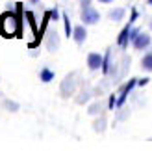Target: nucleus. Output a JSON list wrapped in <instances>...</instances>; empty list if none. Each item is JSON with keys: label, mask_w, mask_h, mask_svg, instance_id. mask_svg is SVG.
I'll return each instance as SVG.
<instances>
[{"label": "nucleus", "mask_w": 152, "mask_h": 156, "mask_svg": "<svg viewBox=\"0 0 152 156\" xmlns=\"http://www.w3.org/2000/svg\"><path fill=\"white\" fill-rule=\"evenodd\" d=\"M17 13L13 11H4L0 15V35L9 39V37H17L22 34V4L17 2Z\"/></svg>", "instance_id": "1"}, {"label": "nucleus", "mask_w": 152, "mask_h": 156, "mask_svg": "<svg viewBox=\"0 0 152 156\" xmlns=\"http://www.w3.org/2000/svg\"><path fill=\"white\" fill-rule=\"evenodd\" d=\"M82 4V11H80V17H82V23L85 26H91V24H97L100 21V13L91 6V0H80Z\"/></svg>", "instance_id": "2"}, {"label": "nucleus", "mask_w": 152, "mask_h": 156, "mask_svg": "<svg viewBox=\"0 0 152 156\" xmlns=\"http://www.w3.org/2000/svg\"><path fill=\"white\" fill-rule=\"evenodd\" d=\"M137 86V78H130V80L121 87V91H119V97H117V108H123L124 106V102H126V97L132 93V89H134Z\"/></svg>", "instance_id": "3"}, {"label": "nucleus", "mask_w": 152, "mask_h": 156, "mask_svg": "<svg viewBox=\"0 0 152 156\" xmlns=\"http://www.w3.org/2000/svg\"><path fill=\"white\" fill-rule=\"evenodd\" d=\"M150 43H152V37H150L147 32H143V30H141L134 39H132V45H134L136 50H145Z\"/></svg>", "instance_id": "4"}, {"label": "nucleus", "mask_w": 152, "mask_h": 156, "mask_svg": "<svg viewBox=\"0 0 152 156\" xmlns=\"http://www.w3.org/2000/svg\"><path fill=\"white\" fill-rule=\"evenodd\" d=\"M102 60H104L102 54L91 52V54L87 56V67H89V71H100V69H102Z\"/></svg>", "instance_id": "5"}, {"label": "nucleus", "mask_w": 152, "mask_h": 156, "mask_svg": "<svg viewBox=\"0 0 152 156\" xmlns=\"http://www.w3.org/2000/svg\"><path fill=\"white\" fill-rule=\"evenodd\" d=\"M132 26H134V24H132L130 21L126 23V26L121 30V34H119V37H117V45L121 47V48H126L128 47V43H130V30H132Z\"/></svg>", "instance_id": "6"}, {"label": "nucleus", "mask_w": 152, "mask_h": 156, "mask_svg": "<svg viewBox=\"0 0 152 156\" xmlns=\"http://www.w3.org/2000/svg\"><path fill=\"white\" fill-rule=\"evenodd\" d=\"M72 39L78 45H84L85 39H87V30H85V24H78L72 28Z\"/></svg>", "instance_id": "7"}, {"label": "nucleus", "mask_w": 152, "mask_h": 156, "mask_svg": "<svg viewBox=\"0 0 152 156\" xmlns=\"http://www.w3.org/2000/svg\"><path fill=\"white\" fill-rule=\"evenodd\" d=\"M104 74H109L111 73V48L106 50L104 54V60H102V69H100Z\"/></svg>", "instance_id": "8"}, {"label": "nucleus", "mask_w": 152, "mask_h": 156, "mask_svg": "<svg viewBox=\"0 0 152 156\" xmlns=\"http://www.w3.org/2000/svg\"><path fill=\"white\" fill-rule=\"evenodd\" d=\"M39 80H41V82H45V84L52 82V80H54V71H52V69H48V67H43V69L39 71Z\"/></svg>", "instance_id": "9"}, {"label": "nucleus", "mask_w": 152, "mask_h": 156, "mask_svg": "<svg viewBox=\"0 0 152 156\" xmlns=\"http://www.w3.org/2000/svg\"><path fill=\"white\" fill-rule=\"evenodd\" d=\"M124 13H126V11H124L123 8H115V9L109 11V19H111L113 23H121L123 19H124Z\"/></svg>", "instance_id": "10"}, {"label": "nucleus", "mask_w": 152, "mask_h": 156, "mask_svg": "<svg viewBox=\"0 0 152 156\" xmlns=\"http://www.w3.org/2000/svg\"><path fill=\"white\" fill-rule=\"evenodd\" d=\"M141 69L152 73V52H147V54L141 58Z\"/></svg>", "instance_id": "11"}, {"label": "nucleus", "mask_w": 152, "mask_h": 156, "mask_svg": "<svg viewBox=\"0 0 152 156\" xmlns=\"http://www.w3.org/2000/svg\"><path fill=\"white\" fill-rule=\"evenodd\" d=\"M61 21H63V26H65V35L67 37H72V24H71V19H69V15L67 13H63L61 15Z\"/></svg>", "instance_id": "12"}, {"label": "nucleus", "mask_w": 152, "mask_h": 156, "mask_svg": "<svg viewBox=\"0 0 152 156\" xmlns=\"http://www.w3.org/2000/svg\"><path fill=\"white\" fill-rule=\"evenodd\" d=\"M48 35H50V41H48V50H56V48H58V45H60L58 34H56V30H54V32H50Z\"/></svg>", "instance_id": "13"}, {"label": "nucleus", "mask_w": 152, "mask_h": 156, "mask_svg": "<svg viewBox=\"0 0 152 156\" xmlns=\"http://www.w3.org/2000/svg\"><path fill=\"white\" fill-rule=\"evenodd\" d=\"M108 108H109V110H115V108H117V93H111V95H109Z\"/></svg>", "instance_id": "14"}, {"label": "nucleus", "mask_w": 152, "mask_h": 156, "mask_svg": "<svg viewBox=\"0 0 152 156\" xmlns=\"http://www.w3.org/2000/svg\"><path fill=\"white\" fill-rule=\"evenodd\" d=\"M60 19H61V15H60V9L58 8H54V9H50V21H60Z\"/></svg>", "instance_id": "15"}, {"label": "nucleus", "mask_w": 152, "mask_h": 156, "mask_svg": "<svg viewBox=\"0 0 152 156\" xmlns=\"http://www.w3.org/2000/svg\"><path fill=\"white\" fill-rule=\"evenodd\" d=\"M148 82H150V78H148V76H145V78H137V86H141V87H145Z\"/></svg>", "instance_id": "16"}, {"label": "nucleus", "mask_w": 152, "mask_h": 156, "mask_svg": "<svg viewBox=\"0 0 152 156\" xmlns=\"http://www.w3.org/2000/svg\"><path fill=\"white\" fill-rule=\"evenodd\" d=\"M100 112V104H93L91 108H89V113L91 115H95V113H98Z\"/></svg>", "instance_id": "17"}, {"label": "nucleus", "mask_w": 152, "mask_h": 156, "mask_svg": "<svg viewBox=\"0 0 152 156\" xmlns=\"http://www.w3.org/2000/svg\"><path fill=\"white\" fill-rule=\"evenodd\" d=\"M95 130H100V132L104 130V119H100V123H98V121L95 123Z\"/></svg>", "instance_id": "18"}, {"label": "nucleus", "mask_w": 152, "mask_h": 156, "mask_svg": "<svg viewBox=\"0 0 152 156\" xmlns=\"http://www.w3.org/2000/svg\"><path fill=\"white\" fill-rule=\"evenodd\" d=\"M98 2H102V4H111L113 0H98Z\"/></svg>", "instance_id": "19"}, {"label": "nucleus", "mask_w": 152, "mask_h": 156, "mask_svg": "<svg viewBox=\"0 0 152 156\" xmlns=\"http://www.w3.org/2000/svg\"><path fill=\"white\" fill-rule=\"evenodd\" d=\"M41 0H30V4H39Z\"/></svg>", "instance_id": "20"}, {"label": "nucleus", "mask_w": 152, "mask_h": 156, "mask_svg": "<svg viewBox=\"0 0 152 156\" xmlns=\"http://www.w3.org/2000/svg\"><path fill=\"white\" fill-rule=\"evenodd\" d=\"M147 4H148V6H152V0H148V2H147Z\"/></svg>", "instance_id": "21"}, {"label": "nucleus", "mask_w": 152, "mask_h": 156, "mask_svg": "<svg viewBox=\"0 0 152 156\" xmlns=\"http://www.w3.org/2000/svg\"><path fill=\"white\" fill-rule=\"evenodd\" d=\"M150 30H152V21H150Z\"/></svg>", "instance_id": "22"}]
</instances>
